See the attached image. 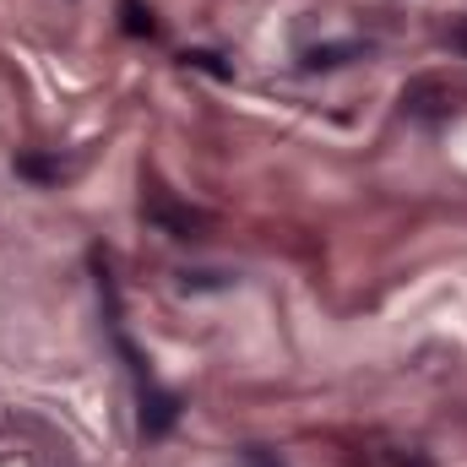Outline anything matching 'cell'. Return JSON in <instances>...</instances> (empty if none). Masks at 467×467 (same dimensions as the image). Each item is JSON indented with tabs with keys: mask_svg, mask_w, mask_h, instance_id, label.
Returning <instances> with one entry per match:
<instances>
[{
	"mask_svg": "<svg viewBox=\"0 0 467 467\" xmlns=\"http://www.w3.org/2000/svg\"><path fill=\"white\" fill-rule=\"evenodd\" d=\"M119 27H125L130 38H152V33H158V22H152V11H147L141 0H119Z\"/></svg>",
	"mask_w": 467,
	"mask_h": 467,
	"instance_id": "5",
	"label": "cell"
},
{
	"mask_svg": "<svg viewBox=\"0 0 467 467\" xmlns=\"http://www.w3.org/2000/svg\"><path fill=\"white\" fill-rule=\"evenodd\" d=\"M174 419H180V402H174L169 391H158L152 380H141V430H147V435H169Z\"/></svg>",
	"mask_w": 467,
	"mask_h": 467,
	"instance_id": "3",
	"label": "cell"
},
{
	"mask_svg": "<svg viewBox=\"0 0 467 467\" xmlns=\"http://www.w3.org/2000/svg\"><path fill=\"white\" fill-rule=\"evenodd\" d=\"M467 93L451 82V77H419V82H408L402 88V115L413 119H446L457 115V104H462Z\"/></svg>",
	"mask_w": 467,
	"mask_h": 467,
	"instance_id": "1",
	"label": "cell"
},
{
	"mask_svg": "<svg viewBox=\"0 0 467 467\" xmlns=\"http://www.w3.org/2000/svg\"><path fill=\"white\" fill-rule=\"evenodd\" d=\"M16 174H27V180H44V185H55V180L66 174V169H60V163H49V158H38V152H22V158H16Z\"/></svg>",
	"mask_w": 467,
	"mask_h": 467,
	"instance_id": "6",
	"label": "cell"
},
{
	"mask_svg": "<svg viewBox=\"0 0 467 467\" xmlns=\"http://www.w3.org/2000/svg\"><path fill=\"white\" fill-rule=\"evenodd\" d=\"M457 44H462V49H467V33H457Z\"/></svg>",
	"mask_w": 467,
	"mask_h": 467,
	"instance_id": "8",
	"label": "cell"
},
{
	"mask_svg": "<svg viewBox=\"0 0 467 467\" xmlns=\"http://www.w3.org/2000/svg\"><path fill=\"white\" fill-rule=\"evenodd\" d=\"M369 49L364 44H316V49H305V71H337V66H348V60H364Z\"/></svg>",
	"mask_w": 467,
	"mask_h": 467,
	"instance_id": "4",
	"label": "cell"
},
{
	"mask_svg": "<svg viewBox=\"0 0 467 467\" xmlns=\"http://www.w3.org/2000/svg\"><path fill=\"white\" fill-rule=\"evenodd\" d=\"M141 213H147V223H158V229L174 234V239H202V234H207V218H202V213H191V207H180V202H169V196H147Z\"/></svg>",
	"mask_w": 467,
	"mask_h": 467,
	"instance_id": "2",
	"label": "cell"
},
{
	"mask_svg": "<svg viewBox=\"0 0 467 467\" xmlns=\"http://www.w3.org/2000/svg\"><path fill=\"white\" fill-rule=\"evenodd\" d=\"M185 66H196V71H207V77H218V82H229V77H234L229 66H223L218 55H207V49H191V55H185Z\"/></svg>",
	"mask_w": 467,
	"mask_h": 467,
	"instance_id": "7",
	"label": "cell"
}]
</instances>
